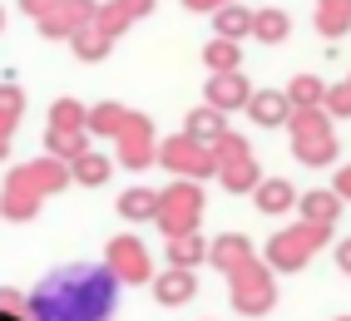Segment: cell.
<instances>
[{"label": "cell", "instance_id": "cell-22", "mask_svg": "<svg viewBox=\"0 0 351 321\" xmlns=\"http://www.w3.org/2000/svg\"><path fill=\"white\" fill-rule=\"evenodd\" d=\"M282 114H287V99L282 94H257L252 99V119L257 124H282Z\"/></svg>", "mask_w": 351, "mask_h": 321}, {"label": "cell", "instance_id": "cell-18", "mask_svg": "<svg viewBox=\"0 0 351 321\" xmlns=\"http://www.w3.org/2000/svg\"><path fill=\"white\" fill-rule=\"evenodd\" d=\"M203 252H208V242H198L193 233H173V237H169V257H173V267H193Z\"/></svg>", "mask_w": 351, "mask_h": 321}, {"label": "cell", "instance_id": "cell-19", "mask_svg": "<svg viewBox=\"0 0 351 321\" xmlns=\"http://www.w3.org/2000/svg\"><path fill=\"white\" fill-rule=\"evenodd\" d=\"M208 257H213L218 267H228V272H238L243 262H252V257H247V247H243V237H223L213 252H208Z\"/></svg>", "mask_w": 351, "mask_h": 321}, {"label": "cell", "instance_id": "cell-14", "mask_svg": "<svg viewBox=\"0 0 351 321\" xmlns=\"http://www.w3.org/2000/svg\"><path fill=\"white\" fill-rule=\"evenodd\" d=\"M69 178H80V183H104L109 178V158H99V153H75L69 158Z\"/></svg>", "mask_w": 351, "mask_h": 321}, {"label": "cell", "instance_id": "cell-8", "mask_svg": "<svg viewBox=\"0 0 351 321\" xmlns=\"http://www.w3.org/2000/svg\"><path fill=\"white\" fill-rule=\"evenodd\" d=\"M232 302H238V311H267L272 287H267V277L252 262H243L238 272H232Z\"/></svg>", "mask_w": 351, "mask_h": 321}, {"label": "cell", "instance_id": "cell-25", "mask_svg": "<svg viewBox=\"0 0 351 321\" xmlns=\"http://www.w3.org/2000/svg\"><path fill=\"white\" fill-rule=\"evenodd\" d=\"M247 25H252V15H247V10H238V5L218 15V30H223V40H232V35H247Z\"/></svg>", "mask_w": 351, "mask_h": 321}, {"label": "cell", "instance_id": "cell-16", "mask_svg": "<svg viewBox=\"0 0 351 321\" xmlns=\"http://www.w3.org/2000/svg\"><path fill=\"white\" fill-rule=\"evenodd\" d=\"M119 213H124L129 222H144V218H154V213H158V193H149V188H134V193H124V198H119Z\"/></svg>", "mask_w": 351, "mask_h": 321}, {"label": "cell", "instance_id": "cell-7", "mask_svg": "<svg viewBox=\"0 0 351 321\" xmlns=\"http://www.w3.org/2000/svg\"><path fill=\"white\" fill-rule=\"evenodd\" d=\"M119 139V158L129 168H144V164H154V129H149V119L144 114H129V124L114 133Z\"/></svg>", "mask_w": 351, "mask_h": 321}, {"label": "cell", "instance_id": "cell-35", "mask_svg": "<svg viewBox=\"0 0 351 321\" xmlns=\"http://www.w3.org/2000/svg\"><path fill=\"white\" fill-rule=\"evenodd\" d=\"M341 188H346V193H351V173H346V178H341Z\"/></svg>", "mask_w": 351, "mask_h": 321}, {"label": "cell", "instance_id": "cell-6", "mask_svg": "<svg viewBox=\"0 0 351 321\" xmlns=\"http://www.w3.org/2000/svg\"><path fill=\"white\" fill-rule=\"evenodd\" d=\"M119 282H149V252H144V242L138 237H114L109 242V262H104Z\"/></svg>", "mask_w": 351, "mask_h": 321}, {"label": "cell", "instance_id": "cell-30", "mask_svg": "<svg viewBox=\"0 0 351 321\" xmlns=\"http://www.w3.org/2000/svg\"><path fill=\"white\" fill-rule=\"evenodd\" d=\"M20 10H25V15H35V20H40L45 10H50V0H20Z\"/></svg>", "mask_w": 351, "mask_h": 321}, {"label": "cell", "instance_id": "cell-31", "mask_svg": "<svg viewBox=\"0 0 351 321\" xmlns=\"http://www.w3.org/2000/svg\"><path fill=\"white\" fill-rule=\"evenodd\" d=\"M189 10H213V5H223V0H183Z\"/></svg>", "mask_w": 351, "mask_h": 321}, {"label": "cell", "instance_id": "cell-1", "mask_svg": "<svg viewBox=\"0 0 351 321\" xmlns=\"http://www.w3.org/2000/svg\"><path fill=\"white\" fill-rule=\"evenodd\" d=\"M119 302V277L109 267H64L45 277L30 296L35 321H104Z\"/></svg>", "mask_w": 351, "mask_h": 321}, {"label": "cell", "instance_id": "cell-10", "mask_svg": "<svg viewBox=\"0 0 351 321\" xmlns=\"http://www.w3.org/2000/svg\"><path fill=\"white\" fill-rule=\"evenodd\" d=\"M223 133H228V129H223V119H218V109H198V114H189V139H193V144L208 149V144H218Z\"/></svg>", "mask_w": 351, "mask_h": 321}, {"label": "cell", "instance_id": "cell-23", "mask_svg": "<svg viewBox=\"0 0 351 321\" xmlns=\"http://www.w3.org/2000/svg\"><path fill=\"white\" fill-rule=\"evenodd\" d=\"M346 10H351V0H322L317 25H322V30H341V25H346Z\"/></svg>", "mask_w": 351, "mask_h": 321}, {"label": "cell", "instance_id": "cell-11", "mask_svg": "<svg viewBox=\"0 0 351 321\" xmlns=\"http://www.w3.org/2000/svg\"><path fill=\"white\" fill-rule=\"evenodd\" d=\"M124 124H129V109L124 104H95V109H89V119H84L89 133H119Z\"/></svg>", "mask_w": 351, "mask_h": 321}, {"label": "cell", "instance_id": "cell-15", "mask_svg": "<svg viewBox=\"0 0 351 321\" xmlns=\"http://www.w3.org/2000/svg\"><path fill=\"white\" fill-rule=\"evenodd\" d=\"M20 114H25V94H20L15 84H0V133H15V124H20Z\"/></svg>", "mask_w": 351, "mask_h": 321}, {"label": "cell", "instance_id": "cell-24", "mask_svg": "<svg viewBox=\"0 0 351 321\" xmlns=\"http://www.w3.org/2000/svg\"><path fill=\"white\" fill-rule=\"evenodd\" d=\"M208 64H213V70H232V64H238V44H232V40H218V44H208V55H203Z\"/></svg>", "mask_w": 351, "mask_h": 321}, {"label": "cell", "instance_id": "cell-17", "mask_svg": "<svg viewBox=\"0 0 351 321\" xmlns=\"http://www.w3.org/2000/svg\"><path fill=\"white\" fill-rule=\"evenodd\" d=\"M69 40H75V55H80V60H104L109 44H114V40H109L104 30H95V25H84L80 35H69Z\"/></svg>", "mask_w": 351, "mask_h": 321}, {"label": "cell", "instance_id": "cell-3", "mask_svg": "<svg viewBox=\"0 0 351 321\" xmlns=\"http://www.w3.org/2000/svg\"><path fill=\"white\" fill-rule=\"evenodd\" d=\"M95 10L89 0H50V10L40 15V35L45 40H64V35H80L84 25H95Z\"/></svg>", "mask_w": 351, "mask_h": 321}, {"label": "cell", "instance_id": "cell-27", "mask_svg": "<svg viewBox=\"0 0 351 321\" xmlns=\"http://www.w3.org/2000/svg\"><path fill=\"white\" fill-rule=\"evenodd\" d=\"M312 198H317V203H312V218H317V222H322V218H326V222H332V218H337V208H341V203H337V198H326V193H312Z\"/></svg>", "mask_w": 351, "mask_h": 321}, {"label": "cell", "instance_id": "cell-12", "mask_svg": "<svg viewBox=\"0 0 351 321\" xmlns=\"http://www.w3.org/2000/svg\"><path fill=\"white\" fill-rule=\"evenodd\" d=\"M208 99H213V109H232V104H243V99H247V84L228 70L223 79H208Z\"/></svg>", "mask_w": 351, "mask_h": 321}, {"label": "cell", "instance_id": "cell-21", "mask_svg": "<svg viewBox=\"0 0 351 321\" xmlns=\"http://www.w3.org/2000/svg\"><path fill=\"white\" fill-rule=\"evenodd\" d=\"M84 119H89V109H80L75 99H60L50 109V129H84Z\"/></svg>", "mask_w": 351, "mask_h": 321}, {"label": "cell", "instance_id": "cell-28", "mask_svg": "<svg viewBox=\"0 0 351 321\" xmlns=\"http://www.w3.org/2000/svg\"><path fill=\"white\" fill-rule=\"evenodd\" d=\"M10 311H25V296L15 287H0V316H10Z\"/></svg>", "mask_w": 351, "mask_h": 321}, {"label": "cell", "instance_id": "cell-4", "mask_svg": "<svg viewBox=\"0 0 351 321\" xmlns=\"http://www.w3.org/2000/svg\"><path fill=\"white\" fill-rule=\"evenodd\" d=\"M154 158H158V164H169L173 173H213V168H218L213 149L193 144L189 133H183V139H169V144H158V149H154Z\"/></svg>", "mask_w": 351, "mask_h": 321}, {"label": "cell", "instance_id": "cell-29", "mask_svg": "<svg viewBox=\"0 0 351 321\" xmlns=\"http://www.w3.org/2000/svg\"><path fill=\"white\" fill-rule=\"evenodd\" d=\"M114 5H119L129 20H138V15H149V10H154V0H114Z\"/></svg>", "mask_w": 351, "mask_h": 321}, {"label": "cell", "instance_id": "cell-9", "mask_svg": "<svg viewBox=\"0 0 351 321\" xmlns=\"http://www.w3.org/2000/svg\"><path fill=\"white\" fill-rule=\"evenodd\" d=\"M154 296H158L163 307L189 302V296H193V277H189V267H173V272H163V277H154Z\"/></svg>", "mask_w": 351, "mask_h": 321}, {"label": "cell", "instance_id": "cell-5", "mask_svg": "<svg viewBox=\"0 0 351 321\" xmlns=\"http://www.w3.org/2000/svg\"><path fill=\"white\" fill-rule=\"evenodd\" d=\"M10 183H15V188H25V193H35V198H50V193H60L69 183V168H64V158H35V164L15 168Z\"/></svg>", "mask_w": 351, "mask_h": 321}, {"label": "cell", "instance_id": "cell-34", "mask_svg": "<svg viewBox=\"0 0 351 321\" xmlns=\"http://www.w3.org/2000/svg\"><path fill=\"white\" fill-rule=\"evenodd\" d=\"M10 153V139H5V133H0V158H5Z\"/></svg>", "mask_w": 351, "mask_h": 321}, {"label": "cell", "instance_id": "cell-13", "mask_svg": "<svg viewBox=\"0 0 351 321\" xmlns=\"http://www.w3.org/2000/svg\"><path fill=\"white\" fill-rule=\"evenodd\" d=\"M45 149H50V158H75L89 144H84V129H50L45 133Z\"/></svg>", "mask_w": 351, "mask_h": 321}, {"label": "cell", "instance_id": "cell-26", "mask_svg": "<svg viewBox=\"0 0 351 321\" xmlns=\"http://www.w3.org/2000/svg\"><path fill=\"white\" fill-rule=\"evenodd\" d=\"M252 30L263 35V40H282V35H287V15L267 10V15H257V20H252Z\"/></svg>", "mask_w": 351, "mask_h": 321}, {"label": "cell", "instance_id": "cell-32", "mask_svg": "<svg viewBox=\"0 0 351 321\" xmlns=\"http://www.w3.org/2000/svg\"><path fill=\"white\" fill-rule=\"evenodd\" d=\"M0 321H35L30 311H10V316H0Z\"/></svg>", "mask_w": 351, "mask_h": 321}, {"label": "cell", "instance_id": "cell-20", "mask_svg": "<svg viewBox=\"0 0 351 321\" xmlns=\"http://www.w3.org/2000/svg\"><path fill=\"white\" fill-rule=\"evenodd\" d=\"M287 203H292V188H287L282 178H272V183H263V188H257V208H263V213H282Z\"/></svg>", "mask_w": 351, "mask_h": 321}, {"label": "cell", "instance_id": "cell-33", "mask_svg": "<svg viewBox=\"0 0 351 321\" xmlns=\"http://www.w3.org/2000/svg\"><path fill=\"white\" fill-rule=\"evenodd\" d=\"M341 267H346V272H351V242H346V247H341Z\"/></svg>", "mask_w": 351, "mask_h": 321}, {"label": "cell", "instance_id": "cell-2", "mask_svg": "<svg viewBox=\"0 0 351 321\" xmlns=\"http://www.w3.org/2000/svg\"><path fill=\"white\" fill-rule=\"evenodd\" d=\"M198 208H203V198H198V188L193 183H178V188H169V193H158V227L163 233H193V222H198Z\"/></svg>", "mask_w": 351, "mask_h": 321}]
</instances>
